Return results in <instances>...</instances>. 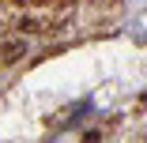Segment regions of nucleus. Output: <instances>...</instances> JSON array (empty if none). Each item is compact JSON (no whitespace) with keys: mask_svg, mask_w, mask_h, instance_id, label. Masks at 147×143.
I'll return each instance as SVG.
<instances>
[]
</instances>
